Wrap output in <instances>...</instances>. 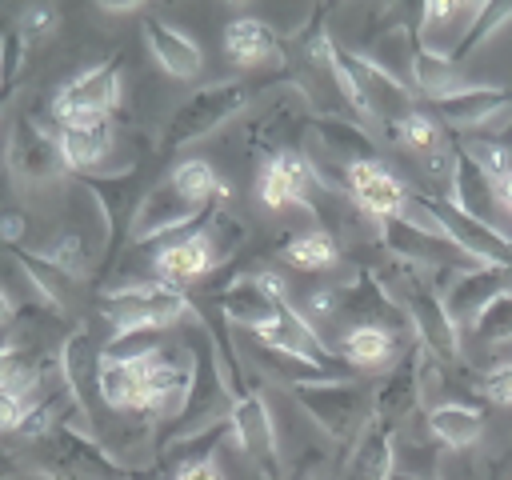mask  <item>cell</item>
Segmentation results:
<instances>
[{"mask_svg": "<svg viewBox=\"0 0 512 480\" xmlns=\"http://www.w3.org/2000/svg\"><path fill=\"white\" fill-rule=\"evenodd\" d=\"M228 428H232V440L240 444V452L256 464V472L264 480H280V448H276V424H272V412H268V400L260 388H248L232 412H228Z\"/></svg>", "mask_w": 512, "mask_h": 480, "instance_id": "4fadbf2b", "label": "cell"}, {"mask_svg": "<svg viewBox=\"0 0 512 480\" xmlns=\"http://www.w3.org/2000/svg\"><path fill=\"white\" fill-rule=\"evenodd\" d=\"M424 348H412L404 352L392 372L384 376V384L372 392V416L384 420V424H400L404 416H412V408L420 404V368H424Z\"/></svg>", "mask_w": 512, "mask_h": 480, "instance_id": "7402d4cb", "label": "cell"}, {"mask_svg": "<svg viewBox=\"0 0 512 480\" xmlns=\"http://www.w3.org/2000/svg\"><path fill=\"white\" fill-rule=\"evenodd\" d=\"M508 20H512V0H488V4H480V16H476V24H472V32H468V40H464V48H460V56H456V64H460L464 56L480 52Z\"/></svg>", "mask_w": 512, "mask_h": 480, "instance_id": "d590c367", "label": "cell"}, {"mask_svg": "<svg viewBox=\"0 0 512 480\" xmlns=\"http://www.w3.org/2000/svg\"><path fill=\"white\" fill-rule=\"evenodd\" d=\"M392 444H396V428L372 416L364 424V432L356 436V444H352L344 480H388L392 476V456H396Z\"/></svg>", "mask_w": 512, "mask_h": 480, "instance_id": "484cf974", "label": "cell"}, {"mask_svg": "<svg viewBox=\"0 0 512 480\" xmlns=\"http://www.w3.org/2000/svg\"><path fill=\"white\" fill-rule=\"evenodd\" d=\"M340 360L356 368H384L396 360V332L380 324H352L340 340Z\"/></svg>", "mask_w": 512, "mask_h": 480, "instance_id": "f546056e", "label": "cell"}, {"mask_svg": "<svg viewBox=\"0 0 512 480\" xmlns=\"http://www.w3.org/2000/svg\"><path fill=\"white\" fill-rule=\"evenodd\" d=\"M28 412H32V396L0 388V432H20Z\"/></svg>", "mask_w": 512, "mask_h": 480, "instance_id": "b9f144b4", "label": "cell"}, {"mask_svg": "<svg viewBox=\"0 0 512 480\" xmlns=\"http://www.w3.org/2000/svg\"><path fill=\"white\" fill-rule=\"evenodd\" d=\"M56 140H60L68 172L92 176V168H100V160H108V152H112V120L108 116L56 120Z\"/></svg>", "mask_w": 512, "mask_h": 480, "instance_id": "44dd1931", "label": "cell"}, {"mask_svg": "<svg viewBox=\"0 0 512 480\" xmlns=\"http://www.w3.org/2000/svg\"><path fill=\"white\" fill-rule=\"evenodd\" d=\"M224 52L232 64L240 68H260L268 60H280V36L268 20H256V16H236L228 28H224Z\"/></svg>", "mask_w": 512, "mask_h": 480, "instance_id": "4316f807", "label": "cell"}, {"mask_svg": "<svg viewBox=\"0 0 512 480\" xmlns=\"http://www.w3.org/2000/svg\"><path fill=\"white\" fill-rule=\"evenodd\" d=\"M472 336H476L480 344H504V340H512V292L496 296V300L472 320Z\"/></svg>", "mask_w": 512, "mask_h": 480, "instance_id": "74e56055", "label": "cell"}, {"mask_svg": "<svg viewBox=\"0 0 512 480\" xmlns=\"http://www.w3.org/2000/svg\"><path fill=\"white\" fill-rule=\"evenodd\" d=\"M60 376H64V388L72 396V404L88 416L96 396H100V364H104V348H96L92 340V328L88 324H76L64 344H60Z\"/></svg>", "mask_w": 512, "mask_h": 480, "instance_id": "ffe728a7", "label": "cell"}, {"mask_svg": "<svg viewBox=\"0 0 512 480\" xmlns=\"http://www.w3.org/2000/svg\"><path fill=\"white\" fill-rule=\"evenodd\" d=\"M344 188H348V196H352L368 216H376L380 224L404 216V212H408V200H412V192L400 184V176H396L392 168H384L380 160L352 164V168L344 172Z\"/></svg>", "mask_w": 512, "mask_h": 480, "instance_id": "ac0fdd59", "label": "cell"}, {"mask_svg": "<svg viewBox=\"0 0 512 480\" xmlns=\"http://www.w3.org/2000/svg\"><path fill=\"white\" fill-rule=\"evenodd\" d=\"M44 476L52 480H136V472L116 460L100 440L72 424H56L44 440Z\"/></svg>", "mask_w": 512, "mask_h": 480, "instance_id": "8992f818", "label": "cell"}, {"mask_svg": "<svg viewBox=\"0 0 512 480\" xmlns=\"http://www.w3.org/2000/svg\"><path fill=\"white\" fill-rule=\"evenodd\" d=\"M444 200L452 208H460L464 216L488 224L492 232H500L512 244V212L496 188V176H488L464 148H452V172H448V192Z\"/></svg>", "mask_w": 512, "mask_h": 480, "instance_id": "ba28073f", "label": "cell"}, {"mask_svg": "<svg viewBox=\"0 0 512 480\" xmlns=\"http://www.w3.org/2000/svg\"><path fill=\"white\" fill-rule=\"evenodd\" d=\"M8 172L20 184H48L60 180L68 172L60 140L52 128H44L40 120H32L28 112L12 120V136H8Z\"/></svg>", "mask_w": 512, "mask_h": 480, "instance_id": "8fae6325", "label": "cell"}, {"mask_svg": "<svg viewBox=\"0 0 512 480\" xmlns=\"http://www.w3.org/2000/svg\"><path fill=\"white\" fill-rule=\"evenodd\" d=\"M148 364H152V356L148 360H104L100 364V400L116 412H144Z\"/></svg>", "mask_w": 512, "mask_h": 480, "instance_id": "83f0119b", "label": "cell"}, {"mask_svg": "<svg viewBox=\"0 0 512 480\" xmlns=\"http://www.w3.org/2000/svg\"><path fill=\"white\" fill-rule=\"evenodd\" d=\"M412 204L424 212V220L432 224V228H440L468 260H476V264H512V244L500 236V232H492L488 224H480V220H472V216H464L460 208H452L444 196H412Z\"/></svg>", "mask_w": 512, "mask_h": 480, "instance_id": "30bf717a", "label": "cell"}, {"mask_svg": "<svg viewBox=\"0 0 512 480\" xmlns=\"http://www.w3.org/2000/svg\"><path fill=\"white\" fill-rule=\"evenodd\" d=\"M248 100H252V88L244 80H216V84L196 88L168 116V124H164V148H184L192 140L212 136L232 116H240L248 108Z\"/></svg>", "mask_w": 512, "mask_h": 480, "instance_id": "277c9868", "label": "cell"}, {"mask_svg": "<svg viewBox=\"0 0 512 480\" xmlns=\"http://www.w3.org/2000/svg\"><path fill=\"white\" fill-rule=\"evenodd\" d=\"M284 304H288V296L268 292L256 276L236 280V284H228V288L216 296V312H220L228 324L248 328L252 336H256L260 328H268V324L280 316V308H284Z\"/></svg>", "mask_w": 512, "mask_h": 480, "instance_id": "603a6c76", "label": "cell"}, {"mask_svg": "<svg viewBox=\"0 0 512 480\" xmlns=\"http://www.w3.org/2000/svg\"><path fill=\"white\" fill-rule=\"evenodd\" d=\"M256 344L276 348V352H288V356H300V360H308V364H316V368H324V372L344 376L340 360L328 352V344L320 340V332L312 328V320H308L300 308H292V300L280 308V316H276L268 328L256 332Z\"/></svg>", "mask_w": 512, "mask_h": 480, "instance_id": "d6986e66", "label": "cell"}, {"mask_svg": "<svg viewBox=\"0 0 512 480\" xmlns=\"http://www.w3.org/2000/svg\"><path fill=\"white\" fill-rule=\"evenodd\" d=\"M512 292V264H468L452 280H444V308L456 324H468L496 300Z\"/></svg>", "mask_w": 512, "mask_h": 480, "instance_id": "2e32d148", "label": "cell"}, {"mask_svg": "<svg viewBox=\"0 0 512 480\" xmlns=\"http://www.w3.org/2000/svg\"><path fill=\"white\" fill-rule=\"evenodd\" d=\"M388 480H424V476H412V472H404V468H392Z\"/></svg>", "mask_w": 512, "mask_h": 480, "instance_id": "c3c4849f", "label": "cell"}, {"mask_svg": "<svg viewBox=\"0 0 512 480\" xmlns=\"http://www.w3.org/2000/svg\"><path fill=\"white\" fill-rule=\"evenodd\" d=\"M312 140L320 144V152L328 160L340 164V172H348L352 164H364V160H376V140L356 124V120H340V116H316L308 124Z\"/></svg>", "mask_w": 512, "mask_h": 480, "instance_id": "d4e9b609", "label": "cell"}, {"mask_svg": "<svg viewBox=\"0 0 512 480\" xmlns=\"http://www.w3.org/2000/svg\"><path fill=\"white\" fill-rule=\"evenodd\" d=\"M392 296L400 300L420 348L436 360H456L460 356V324L448 316L444 308V296L416 272L404 264V272L392 280Z\"/></svg>", "mask_w": 512, "mask_h": 480, "instance_id": "5b68a950", "label": "cell"}, {"mask_svg": "<svg viewBox=\"0 0 512 480\" xmlns=\"http://www.w3.org/2000/svg\"><path fill=\"white\" fill-rule=\"evenodd\" d=\"M220 208V204H216ZM216 208H204L196 200H188L168 176L160 184H152L140 204L132 208V224H128V244H148V240H164L172 232H188L200 220H208Z\"/></svg>", "mask_w": 512, "mask_h": 480, "instance_id": "9c48e42d", "label": "cell"}, {"mask_svg": "<svg viewBox=\"0 0 512 480\" xmlns=\"http://www.w3.org/2000/svg\"><path fill=\"white\" fill-rule=\"evenodd\" d=\"M280 256H284L292 268H300V272H324V268L336 264L340 248H336V240H332L328 228H308V232H296V236L280 248Z\"/></svg>", "mask_w": 512, "mask_h": 480, "instance_id": "d6a6232c", "label": "cell"}, {"mask_svg": "<svg viewBox=\"0 0 512 480\" xmlns=\"http://www.w3.org/2000/svg\"><path fill=\"white\" fill-rule=\"evenodd\" d=\"M480 392H484L492 404H500V408H512V360H504V364H492V368L484 372V380H480Z\"/></svg>", "mask_w": 512, "mask_h": 480, "instance_id": "ab89813d", "label": "cell"}, {"mask_svg": "<svg viewBox=\"0 0 512 480\" xmlns=\"http://www.w3.org/2000/svg\"><path fill=\"white\" fill-rule=\"evenodd\" d=\"M44 260H52L56 268H64L68 276H84L88 272V248H84V236L80 232H56L44 248H40Z\"/></svg>", "mask_w": 512, "mask_h": 480, "instance_id": "8d00e7d4", "label": "cell"}, {"mask_svg": "<svg viewBox=\"0 0 512 480\" xmlns=\"http://www.w3.org/2000/svg\"><path fill=\"white\" fill-rule=\"evenodd\" d=\"M476 16H480V4H468V0H432V4H424L420 24H416V48L456 64Z\"/></svg>", "mask_w": 512, "mask_h": 480, "instance_id": "e0dca14e", "label": "cell"}, {"mask_svg": "<svg viewBox=\"0 0 512 480\" xmlns=\"http://www.w3.org/2000/svg\"><path fill=\"white\" fill-rule=\"evenodd\" d=\"M336 60L352 76V84H356L368 116H376L384 128H396L404 116L416 112V92L400 76H392L384 64H376L368 52H352V48L336 44Z\"/></svg>", "mask_w": 512, "mask_h": 480, "instance_id": "52a82bcc", "label": "cell"}, {"mask_svg": "<svg viewBox=\"0 0 512 480\" xmlns=\"http://www.w3.org/2000/svg\"><path fill=\"white\" fill-rule=\"evenodd\" d=\"M236 240H240L236 220H228V216L216 208V212H212L208 220H200L196 228H188V232H180L176 240L160 244L156 260H152L156 280H164V284H172V288H184V284H192V280H204V276L236 248Z\"/></svg>", "mask_w": 512, "mask_h": 480, "instance_id": "6da1fadb", "label": "cell"}, {"mask_svg": "<svg viewBox=\"0 0 512 480\" xmlns=\"http://www.w3.org/2000/svg\"><path fill=\"white\" fill-rule=\"evenodd\" d=\"M340 312V288H312L308 292V300H304V316L308 320H328V316H336Z\"/></svg>", "mask_w": 512, "mask_h": 480, "instance_id": "7bdbcfd3", "label": "cell"}, {"mask_svg": "<svg viewBox=\"0 0 512 480\" xmlns=\"http://www.w3.org/2000/svg\"><path fill=\"white\" fill-rule=\"evenodd\" d=\"M496 188H500V196H504V204H508V212H512V168L496 180Z\"/></svg>", "mask_w": 512, "mask_h": 480, "instance_id": "7dc6e473", "label": "cell"}, {"mask_svg": "<svg viewBox=\"0 0 512 480\" xmlns=\"http://www.w3.org/2000/svg\"><path fill=\"white\" fill-rule=\"evenodd\" d=\"M20 472V460L8 452V448H0V480H8V476H16Z\"/></svg>", "mask_w": 512, "mask_h": 480, "instance_id": "f6af8a7d", "label": "cell"}, {"mask_svg": "<svg viewBox=\"0 0 512 480\" xmlns=\"http://www.w3.org/2000/svg\"><path fill=\"white\" fill-rule=\"evenodd\" d=\"M168 180H172L188 200H196V204H204V208H216V204L224 200V184H220L216 168H212L208 160H200V156L180 160V164L168 172Z\"/></svg>", "mask_w": 512, "mask_h": 480, "instance_id": "836d02e7", "label": "cell"}, {"mask_svg": "<svg viewBox=\"0 0 512 480\" xmlns=\"http://www.w3.org/2000/svg\"><path fill=\"white\" fill-rule=\"evenodd\" d=\"M144 44H148L152 60H156L168 76H176V80H192V76H200V68H204L200 44H196L184 28H176V24L160 20V16H148V20H144Z\"/></svg>", "mask_w": 512, "mask_h": 480, "instance_id": "cb8c5ba5", "label": "cell"}, {"mask_svg": "<svg viewBox=\"0 0 512 480\" xmlns=\"http://www.w3.org/2000/svg\"><path fill=\"white\" fill-rule=\"evenodd\" d=\"M504 100H508V104H512V88H508V92H504Z\"/></svg>", "mask_w": 512, "mask_h": 480, "instance_id": "f907efd6", "label": "cell"}, {"mask_svg": "<svg viewBox=\"0 0 512 480\" xmlns=\"http://www.w3.org/2000/svg\"><path fill=\"white\" fill-rule=\"evenodd\" d=\"M296 396V404L312 416V424L340 440V444H356V436L364 432V424L372 420V388L360 380H316V384H296L288 388Z\"/></svg>", "mask_w": 512, "mask_h": 480, "instance_id": "3957f363", "label": "cell"}, {"mask_svg": "<svg viewBox=\"0 0 512 480\" xmlns=\"http://www.w3.org/2000/svg\"><path fill=\"white\" fill-rule=\"evenodd\" d=\"M12 256H16V264L24 268V276L32 280V288H36L52 308H64V304H68V296H72V288H76V276H68L64 268H56L52 260H44L40 252H28L24 244L12 248Z\"/></svg>", "mask_w": 512, "mask_h": 480, "instance_id": "1f68e13d", "label": "cell"}, {"mask_svg": "<svg viewBox=\"0 0 512 480\" xmlns=\"http://www.w3.org/2000/svg\"><path fill=\"white\" fill-rule=\"evenodd\" d=\"M12 92H16V88H8V84H0V112L8 108V100H12Z\"/></svg>", "mask_w": 512, "mask_h": 480, "instance_id": "681fc988", "label": "cell"}, {"mask_svg": "<svg viewBox=\"0 0 512 480\" xmlns=\"http://www.w3.org/2000/svg\"><path fill=\"white\" fill-rule=\"evenodd\" d=\"M96 308H100L104 320H112L116 332H136V328L164 332L168 324H180V320L196 316V304L188 300V292L172 288L164 280H136V284L104 288Z\"/></svg>", "mask_w": 512, "mask_h": 480, "instance_id": "7a4b0ae2", "label": "cell"}, {"mask_svg": "<svg viewBox=\"0 0 512 480\" xmlns=\"http://www.w3.org/2000/svg\"><path fill=\"white\" fill-rule=\"evenodd\" d=\"M428 428H432V436H436L440 444H448V448H468V444L480 440L484 416H480V408H468V404H436V408L428 412Z\"/></svg>", "mask_w": 512, "mask_h": 480, "instance_id": "4dcf8cb0", "label": "cell"}, {"mask_svg": "<svg viewBox=\"0 0 512 480\" xmlns=\"http://www.w3.org/2000/svg\"><path fill=\"white\" fill-rule=\"evenodd\" d=\"M36 380H40V356L28 352L20 340H4L0 344V388L32 396Z\"/></svg>", "mask_w": 512, "mask_h": 480, "instance_id": "e575fe53", "label": "cell"}, {"mask_svg": "<svg viewBox=\"0 0 512 480\" xmlns=\"http://www.w3.org/2000/svg\"><path fill=\"white\" fill-rule=\"evenodd\" d=\"M56 8L52 4H32V8H24L20 12V20H16V32L24 36V44H32V40H44V36H52L56 32Z\"/></svg>", "mask_w": 512, "mask_h": 480, "instance_id": "f35d334b", "label": "cell"}, {"mask_svg": "<svg viewBox=\"0 0 512 480\" xmlns=\"http://www.w3.org/2000/svg\"><path fill=\"white\" fill-rule=\"evenodd\" d=\"M24 232H28V216L16 212V208H4V212H0V244H4V248H20Z\"/></svg>", "mask_w": 512, "mask_h": 480, "instance_id": "ee69618b", "label": "cell"}, {"mask_svg": "<svg viewBox=\"0 0 512 480\" xmlns=\"http://www.w3.org/2000/svg\"><path fill=\"white\" fill-rule=\"evenodd\" d=\"M172 480H224V468L216 460V452H196V456H184L180 468L172 472Z\"/></svg>", "mask_w": 512, "mask_h": 480, "instance_id": "60d3db41", "label": "cell"}, {"mask_svg": "<svg viewBox=\"0 0 512 480\" xmlns=\"http://www.w3.org/2000/svg\"><path fill=\"white\" fill-rule=\"evenodd\" d=\"M256 192H260V204L264 208H288V204H300V208H316V192H320V172L316 164L296 152V148H276L264 164H260V176H256Z\"/></svg>", "mask_w": 512, "mask_h": 480, "instance_id": "7c38bea8", "label": "cell"}, {"mask_svg": "<svg viewBox=\"0 0 512 480\" xmlns=\"http://www.w3.org/2000/svg\"><path fill=\"white\" fill-rule=\"evenodd\" d=\"M412 84L432 100V104H444V100H456L464 92H472L476 84L452 64V60H440V56H428V52H412V68H408Z\"/></svg>", "mask_w": 512, "mask_h": 480, "instance_id": "f1b7e54d", "label": "cell"}, {"mask_svg": "<svg viewBox=\"0 0 512 480\" xmlns=\"http://www.w3.org/2000/svg\"><path fill=\"white\" fill-rule=\"evenodd\" d=\"M380 244L396 256V260H404L408 268H452V264H460V260H468L440 228H424V224H416V220H408V216H396V220H384L380 224ZM468 264H476V260H468ZM452 272H460V268H452Z\"/></svg>", "mask_w": 512, "mask_h": 480, "instance_id": "5bb4252c", "label": "cell"}, {"mask_svg": "<svg viewBox=\"0 0 512 480\" xmlns=\"http://www.w3.org/2000/svg\"><path fill=\"white\" fill-rule=\"evenodd\" d=\"M124 80H120V64L104 60L92 64L84 72H76L52 100V116L56 120H72V116H108L120 104Z\"/></svg>", "mask_w": 512, "mask_h": 480, "instance_id": "9a60e30c", "label": "cell"}, {"mask_svg": "<svg viewBox=\"0 0 512 480\" xmlns=\"http://www.w3.org/2000/svg\"><path fill=\"white\" fill-rule=\"evenodd\" d=\"M12 312H16V304H12V296L0 288V328H4V324H12Z\"/></svg>", "mask_w": 512, "mask_h": 480, "instance_id": "bcb514c9", "label": "cell"}]
</instances>
